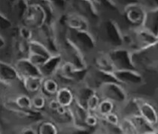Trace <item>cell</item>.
<instances>
[{"instance_id":"1","label":"cell","mask_w":158,"mask_h":134,"mask_svg":"<svg viewBox=\"0 0 158 134\" xmlns=\"http://www.w3.org/2000/svg\"><path fill=\"white\" fill-rule=\"evenodd\" d=\"M47 20L48 13L43 5L38 2L28 3L23 11L21 24L37 31L46 25Z\"/></svg>"},{"instance_id":"2","label":"cell","mask_w":158,"mask_h":134,"mask_svg":"<svg viewBox=\"0 0 158 134\" xmlns=\"http://www.w3.org/2000/svg\"><path fill=\"white\" fill-rule=\"evenodd\" d=\"M98 92L102 98L110 99L118 107H121L130 99L126 87L116 81L105 82L99 87Z\"/></svg>"},{"instance_id":"3","label":"cell","mask_w":158,"mask_h":134,"mask_svg":"<svg viewBox=\"0 0 158 134\" xmlns=\"http://www.w3.org/2000/svg\"><path fill=\"white\" fill-rule=\"evenodd\" d=\"M55 54L42 41L34 39L29 43V54L27 57L38 68L42 67Z\"/></svg>"},{"instance_id":"4","label":"cell","mask_w":158,"mask_h":134,"mask_svg":"<svg viewBox=\"0 0 158 134\" xmlns=\"http://www.w3.org/2000/svg\"><path fill=\"white\" fill-rule=\"evenodd\" d=\"M139 115L156 130L158 127V109L152 102L139 97Z\"/></svg>"},{"instance_id":"5","label":"cell","mask_w":158,"mask_h":134,"mask_svg":"<svg viewBox=\"0 0 158 134\" xmlns=\"http://www.w3.org/2000/svg\"><path fill=\"white\" fill-rule=\"evenodd\" d=\"M66 27L69 32H90V20L86 15L79 12L68 14L66 20Z\"/></svg>"},{"instance_id":"6","label":"cell","mask_w":158,"mask_h":134,"mask_svg":"<svg viewBox=\"0 0 158 134\" xmlns=\"http://www.w3.org/2000/svg\"><path fill=\"white\" fill-rule=\"evenodd\" d=\"M114 80L124 86H136L142 83V75L133 69H120L113 73Z\"/></svg>"},{"instance_id":"7","label":"cell","mask_w":158,"mask_h":134,"mask_svg":"<svg viewBox=\"0 0 158 134\" xmlns=\"http://www.w3.org/2000/svg\"><path fill=\"white\" fill-rule=\"evenodd\" d=\"M14 65L18 70L19 75L21 77L22 80L23 78L28 76H35L41 75L40 69L29 60L28 57L20 58L14 61Z\"/></svg>"},{"instance_id":"8","label":"cell","mask_w":158,"mask_h":134,"mask_svg":"<svg viewBox=\"0 0 158 134\" xmlns=\"http://www.w3.org/2000/svg\"><path fill=\"white\" fill-rule=\"evenodd\" d=\"M125 15L130 23L137 26L138 27H142V25L145 23L147 19L145 8L135 4L129 6L126 8Z\"/></svg>"},{"instance_id":"9","label":"cell","mask_w":158,"mask_h":134,"mask_svg":"<svg viewBox=\"0 0 158 134\" xmlns=\"http://www.w3.org/2000/svg\"><path fill=\"white\" fill-rule=\"evenodd\" d=\"M61 106L70 108L76 99L75 88L67 85H61L54 97Z\"/></svg>"},{"instance_id":"10","label":"cell","mask_w":158,"mask_h":134,"mask_svg":"<svg viewBox=\"0 0 158 134\" xmlns=\"http://www.w3.org/2000/svg\"><path fill=\"white\" fill-rule=\"evenodd\" d=\"M44 78L41 75L25 77L22 80V87L27 94L30 96L42 91Z\"/></svg>"},{"instance_id":"11","label":"cell","mask_w":158,"mask_h":134,"mask_svg":"<svg viewBox=\"0 0 158 134\" xmlns=\"http://www.w3.org/2000/svg\"><path fill=\"white\" fill-rule=\"evenodd\" d=\"M13 103L18 109L23 111L33 110L32 104V97L26 92H20L15 94L13 97Z\"/></svg>"},{"instance_id":"12","label":"cell","mask_w":158,"mask_h":134,"mask_svg":"<svg viewBox=\"0 0 158 134\" xmlns=\"http://www.w3.org/2000/svg\"><path fill=\"white\" fill-rule=\"evenodd\" d=\"M60 87V83L54 77L45 78L43 82L42 92L48 97H54Z\"/></svg>"},{"instance_id":"13","label":"cell","mask_w":158,"mask_h":134,"mask_svg":"<svg viewBox=\"0 0 158 134\" xmlns=\"http://www.w3.org/2000/svg\"><path fill=\"white\" fill-rule=\"evenodd\" d=\"M37 134H60V127L54 120L41 121L36 129Z\"/></svg>"},{"instance_id":"14","label":"cell","mask_w":158,"mask_h":134,"mask_svg":"<svg viewBox=\"0 0 158 134\" xmlns=\"http://www.w3.org/2000/svg\"><path fill=\"white\" fill-rule=\"evenodd\" d=\"M117 109H118V106L114 102L110 99L102 98L97 109V114L100 117V118H102L110 113L118 111L116 110Z\"/></svg>"},{"instance_id":"15","label":"cell","mask_w":158,"mask_h":134,"mask_svg":"<svg viewBox=\"0 0 158 134\" xmlns=\"http://www.w3.org/2000/svg\"><path fill=\"white\" fill-rule=\"evenodd\" d=\"M119 130L121 134H140L135 123L130 117H122Z\"/></svg>"},{"instance_id":"16","label":"cell","mask_w":158,"mask_h":134,"mask_svg":"<svg viewBox=\"0 0 158 134\" xmlns=\"http://www.w3.org/2000/svg\"><path fill=\"white\" fill-rule=\"evenodd\" d=\"M31 97H32V109L35 111H40L46 109L49 97H48L45 94L41 91L31 96Z\"/></svg>"},{"instance_id":"17","label":"cell","mask_w":158,"mask_h":134,"mask_svg":"<svg viewBox=\"0 0 158 134\" xmlns=\"http://www.w3.org/2000/svg\"><path fill=\"white\" fill-rule=\"evenodd\" d=\"M102 97L99 94L98 90L94 91L91 95L86 100L85 106L87 108V111L89 112L97 113L98 108H99V104H100L101 100H102Z\"/></svg>"},{"instance_id":"18","label":"cell","mask_w":158,"mask_h":134,"mask_svg":"<svg viewBox=\"0 0 158 134\" xmlns=\"http://www.w3.org/2000/svg\"><path fill=\"white\" fill-rule=\"evenodd\" d=\"M121 115L118 111H115L114 112H111L110 114L105 116L104 118H101L102 121L105 122L107 124L112 127H119L120 123H121Z\"/></svg>"},{"instance_id":"19","label":"cell","mask_w":158,"mask_h":134,"mask_svg":"<svg viewBox=\"0 0 158 134\" xmlns=\"http://www.w3.org/2000/svg\"><path fill=\"white\" fill-rule=\"evenodd\" d=\"M101 118L97 113L89 112L86 116L85 120V125L88 128H97L99 126Z\"/></svg>"},{"instance_id":"20","label":"cell","mask_w":158,"mask_h":134,"mask_svg":"<svg viewBox=\"0 0 158 134\" xmlns=\"http://www.w3.org/2000/svg\"><path fill=\"white\" fill-rule=\"evenodd\" d=\"M60 105L58 101L55 97H50L48 98V101L47 107L46 109L49 111L50 114H53V113L56 112V110L60 108Z\"/></svg>"},{"instance_id":"21","label":"cell","mask_w":158,"mask_h":134,"mask_svg":"<svg viewBox=\"0 0 158 134\" xmlns=\"http://www.w3.org/2000/svg\"><path fill=\"white\" fill-rule=\"evenodd\" d=\"M152 133V132H151ZM151 133H141V134H151Z\"/></svg>"},{"instance_id":"22","label":"cell","mask_w":158,"mask_h":134,"mask_svg":"<svg viewBox=\"0 0 158 134\" xmlns=\"http://www.w3.org/2000/svg\"><path fill=\"white\" fill-rule=\"evenodd\" d=\"M156 130H158V127L157 128V129H156Z\"/></svg>"}]
</instances>
